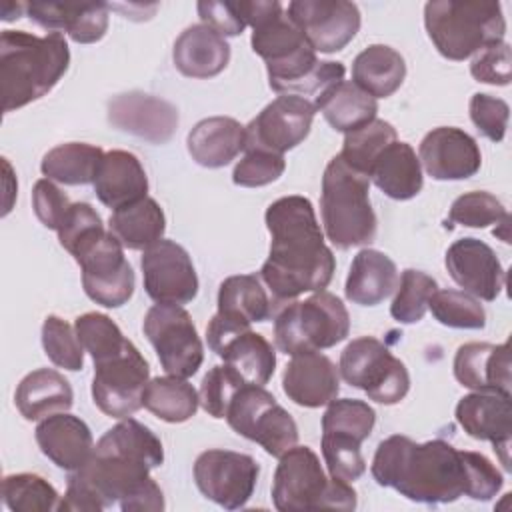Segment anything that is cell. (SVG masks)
Here are the masks:
<instances>
[{
    "instance_id": "6da1fadb",
    "label": "cell",
    "mask_w": 512,
    "mask_h": 512,
    "mask_svg": "<svg viewBox=\"0 0 512 512\" xmlns=\"http://www.w3.org/2000/svg\"><path fill=\"white\" fill-rule=\"evenodd\" d=\"M162 462L160 438L142 422L122 418L96 442L90 460L70 472L58 510L100 512L118 502L124 512H160L164 494L150 470Z\"/></svg>"
},
{
    "instance_id": "7a4b0ae2",
    "label": "cell",
    "mask_w": 512,
    "mask_h": 512,
    "mask_svg": "<svg viewBox=\"0 0 512 512\" xmlns=\"http://www.w3.org/2000/svg\"><path fill=\"white\" fill-rule=\"evenodd\" d=\"M264 220L270 232V254L260 276L274 302L324 290L334 276L336 260L324 244L312 202L298 194L282 196L266 208Z\"/></svg>"
},
{
    "instance_id": "3957f363",
    "label": "cell",
    "mask_w": 512,
    "mask_h": 512,
    "mask_svg": "<svg viewBox=\"0 0 512 512\" xmlns=\"http://www.w3.org/2000/svg\"><path fill=\"white\" fill-rule=\"evenodd\" d=\"M242 10L246 24L252 28V50L266 62L272 90L316 100L344 80V64L318 60L316 50L280 2H242Z\"/></svg>"
},
{
    "instance_id": "277c9868",
    "label": "cell",
    "mask_w": 512,
    "mask_h": 512,
    "mask_svg": "<svg viewBox=\"0 0 512 512\" xmlns=\"http://www.w3.org/2000/svg\"><path fill=\"white\" fill-rule=\"evenodd\" d=\"M372 478L420 504H448L468 494V466L464 450L446 440L414 442L394 434L374 452Z\"/></svg>"
},
{
    "instance_id": "5b68a950",
    "label": "cell",
    "mask_w": 512,
    "mask_h": 512,
    "mask_svg": "<svg viewBox=\"0 0 512 512\" xmlns=\"http://www.w3.org/2000/svg\"><path fill=\"white\" fill-rule=\"evenodd\" d=\"M68 42L60 32L36 36L24 30L0 34V84L4 112L46 96L66 74Z\"/></svg>"
},
{
    "instance_id": "8992f818",
    "label": "cell",
    "mask_w": 512,
    "mask_h": 512,
    "mask_svg": "<svg viewBox=\"0 0 512 512\" xmlns=\"http://www.w3.org/2000/svg\"><path fill=\"white\" fill-rule=\"evenodd\" d=\"M320 214L324 234L336 248L374 242L378 222L370 204V178L334 156L322 176Z\"/></svg>"
},
{
    "instance_id": "52a82bcc",
    "label": "cell",
    "mask_w": 512,
    "mask_h": 512,
    "mask_svg": "<svg viewBox=\"0 0 512 512\" xmlns=\"http://www.w3.org/2000/svg\"><path fill=\"white\" fill-rule=\"evenodd\" d=\"M424 26L436 50L456 62L502 42L506 32L500 2L432 0L424 6Z\"/></svg>"
},
{
    "instance_id": "ba28073f",
    "label": "cell",
    "mask_w": 512,
    "mask_h": 512,
    "mask_svg": "<svg viewBox=\"0 0 512 512\" xmlns=\"http://www.w3.org/2000/svg\"><path fill=\"white\" fill-rule=\"evenodd\" d=\"M272 500L280 512L356 508V492L350 482L328 478L320 458L308 446H292L280 456L272 482Z\"/></svg>"
},
{
    "instance_id": "9c48e42d",
    "label": "cell",
    "mask_w": 512,
    "mask_h": 512,
    "mask_svg": "<svg viewBox=\"0 0 512 512\" xmlns=\"http://www.w3.org/2000/svg\"><path fill=\"white\" fill-rule=\"evenodd\" d=\"M350 314L344 302L318 290L306 300H290L274 320V342L284 354L324 350L346 340Z\"/></svg>"
},
{
    "instance_id": "30bf717a",
    "label": "cell",
    "mask_w": 512,
    "mask_h": 512,
    "mask_svg": "<svg viewBox=\"0 0 512 512\" xmlns=\"http://www.w3.org/2000/svg\"><path fill=\"white\" fill-rule=\"evenodd\" d=\"M376 424L374 408L358 398L332 400L322 416V456L330 476L354 482L366 472L362 442Z\"/></svg>"
},
{
    "instance_id": "8fae6325",
    "label": "cell",
    "mask_w": 512,
    "mask_h": 512,
    "mask_svg": "<svg viewBox=\"0 0 512 512\" xmlns=\"http://www.w3.org/2000/svg\"><path fill=\"white\" fill-rule=\"evenodd\" d=\"M338 370L350 386L364 390L370 400L384 406L398 404L410 390L404 362L374 336L352 340L340 354Z\"/></svg>"
},
{
    "instance_id": "7c38bea8",
    "label": "cell",
    "mask_w": 512,
    "mask_h": 512,
    "mask_svg": "<svg viewBox=\"0 0 512 512\" xmlns=\"http://www.w3.org/2000/svg\"><path fill=\"white\" fill-rule=\"evenodd\" d=\"M226 422L236 434L260 444L274 458L298 442L294 418L264 386L244 384L226 410Z\"/></svg>"
},
{
    "instance_id": "4fadbf2b",
    "label": "cell",
    "mask_w": 512,
    "mask_h": 512,
    "mask_svg": "<svg viewBox=\"0 0 512 512\" xmlns=\"http://www.w3.org/2000/svg\"><path fill=\"white\" fill-rule=\"evenodd\" d=\"M148 380L150 366L128 340L120 350L94 360V404L110 418H130L144 406L142 396Z\"/></svg>"
},
{
    "instance_id": "5bb4252c",
    "label": "cell",
    "mask_w": 512,
    "mask_h": 512,
    "mask_svg": "<svg viewBox=\"0 0 512 512\" xmlns=\"http://www.w3.org/2000/svg\"><path fill=\"white\" fill-rule=\"evenodd\" d=\"M144 334L166 374L190 378L204 360V346L190 314L176 304H154L144 316Z\"/></svg>"
},
{
    "instance_id": "9a60e30c",
    "label": "cell",
    "mask_w": 512,
    "mask_h": 512,
    "mask_svg": "<svg viewBox=\"0 0 512 512\" xmlns=\"http://www.w3.org/2000/svg\"><path fill=\"white\" fill-rule=\"evenodd\" d=\"M122 248L120 240L106 230L74 254L82 268L86 296L104 308H120L134 294V270Z\"/></svg>"
},
{
    "instance_id": "2e32d148",
    "label": "cell",
    "mask_w": 512,
    "mask_h": 512,
    "mask_svg": "<svg viewBox=\"0 0 512 512\" xmlns=\"http://www.w3.org/2000/svg\"><path fill=\"white\" fill-rule=\"evenodd\" d=\"M260 468L248 454L234 450H206L194 462L198 490L226 510L244 508L252 498Z\"/></svg>"
},
{
    "instance_id": "e0dca14e",
    "label": "cell",
    "mask_w": 512,
    "mask_h": 512,
    "mask_svg": "<svg viewBox=\"0 0 512 512\" xmlns=\"http://www.w3.org/2000/svg\"><path fill=\"white\" fill-rule=\"evenodd\" d=\"M316 108L308 98L282 94L246 126L244 150H268L284 154L296 148L312 128Z\"/></svg>"
},
{
    "instance_id": "ac0fdd59",
    "label": "cell",
    "mask_w": 512,
    "mask_h": 512,
    "mask_svg": "<svg viewBox=\"0 0 512 512\" xmlns=\"http://www.w3.org/2000/svg\"><path fill=\"white\" fill-rule=\"evenodd\" d=\"M142 278L146 294L158 304H188L198 294V276L190 254L174 240H158L144 250Z\"/></svg>"
},
{
    "instance_id": "d6986e66",
    "label": "cell",
    "mask_w": 512,
    "mask_h": 512,
    "mask_svg": "<svg viewBox=\"0 0 512 512\" xmlns=\"http://www.w3.org/2000/svg\"><path fill=\"white\" fill-rule=\"evenodd\" d=\"M286 14L316 52L332 54L348 46L360 30V10L346 0H294Z\"/></svg>"
},
{
    "instance_id": "ffe728a7",
    "label": "cell",
    "mask_w": 512,
    "mask_h": 512,
    "mask_svg": "<svg viewBox=\"0 0 512 512\" xmlns=\"http://www.w3.org/2000/svg\"><path fill=\"white\" fill-rule=\"evenodd\" d=\"M450 278L470 296L492 302L506 284V272L496 252L478 238L452 242L444 256Z\"/></svg>"
},
{
    "instance_id": "44dd1931",
    "label": "cell",
    "mask_w": 512,
    "mask_h": 512,
    "mask_svg": "<svg viewBox=\"0 0 512 512\" xmlns=\"http://www.w3.org/2000/svg\"><path fill=\"white\" fill-rule=\"evenodd\" d=\"M456 422L474 440H486L510 470L512 402L510 394L472 392L456 404Z\"/></svg>"
},
{
    "instance_id": "7402d4cb",
    "label": "cell",
    "mask_w": 512,
    "mask_h": 512,
    "mask_svg": "<svg viewBox=\"0 0 512 512\" xmlns=\"http://www.w3.org/2000/svg\"><path fill=\"white\" fill-rule=\"evenodd\" d=\"M108 122L152 144L168 142L178 126L174 104L144 92L118 94L108 102Z\"/></svg>"
},
{
    "instance_id": "603a6c76",
    "label": "cell",
    "mask_w": 512,
    "mask_h": 512,
    "mask_svg": "<svg viewBox=\"0 0 512 512\" xmlns=\"http://www.w3.org/2000/svg\"><path fill=\"white\" fill-rule=\"evenodd\" d=\"M418 160L434 180H466L482 166L476 140L454 126L430 130L420 142Z\"/></svg>"
},
{
    "instance_id": "cb8c5ba5",
    "label": "cell",
    "mask_w": 512,
    "mask_h": 512,
    "mask_svg": "<svg viewBox=\"0 0 512 512\" xmlns=\"http://www.w3.org/2000/svg\"><path fill=\"white\" fill-rule=\"evenodd\" d=\"M284 394L298 406L320 408L336 400L340 374L334 362L318 350L294 354L282 374Z\"/></svg>"
},
{
    "instance_id": "d4e9b609",
    "label": "cell",
    "mask_w": 512,
    "mask_h": 512,
    "mask_svg": "<svg viewBox=\"0 0 512 512\" xmlns=\"http://www.w3.org/2000/svg\"><path fill=\"white\" fill-rule=\"evenodd\" d=\"M454 376L474 392L512 394L510 344H462L454 356Z\"/></svg>"
},
{
    "instance_id": "484cf974",
    "label": "cell",
    "mask_w": 512,
    "mask_h": 512,
    "mask_svg": "<svg viewBox=\"0 0 512 512\" xmlns=\"http://www.w3.org/2000/svg\"><path fill=\"white\" fill-rule=\"evenodd\" d=\"M34 436L40 452L66 472L80 470L94 452V438L88 424L68 412L40 420Z\"/></svg>"
},
{
    "instance_id": "4316f807",
    "label": "cell",
    "mask_w": 512,
    "mask_h": 512,
    "mask_svg": "<svg viewBox=\"0 0 512 512\" xmlns=\"http://www.w3.org/2000/svg\"><path fill=\"white\" fill-rule=\"evenodd\" d=\"M26 14L32 22L52 32L64 30L78 44H92L108 30V4L72 2H28Z\"/></svg>"
},
{
    "instance_id": "83f0119b",
    "label": "cell",
    "mask_w": 512,
    "mask_h": 512,
    "mask_svg": "<svg viewBox=\"0 0 512 512\" xmlns=\"http://www.w3.org/2000/svg\"><path fill=\"white\" fill-rule=\"evenodd\" d=\"M94 192L112 212L146 198L148 176L142 162L128 150L106 152L94 178Z\"/></svg>"
},
{
    "instance_id": "f1b7e54d",
    "label": "cell",
    "mask_w": 512,
    "mask_h": 512,
    "mask_svg": "<svg viewBox=\"0 0 512 512\" xmlns=\"http://www.w3.org/2000/svg\"><path fill=\"white\" fill-rule=\"evenodd\" d=\"M172 60L178 72L188 78H212L228 66L230 46L210 26L194 24L176 38Z\"/></svg>"
},
{
    "instance_id": "f546056e",
    "label": "cell",
    "mask_w": 512,
    "mask_h": 512,
    "mask_svg": "<svg viewBox=\"0 0 512 512\" xmlns=\"http://www.w3.org/2000/svg\"><path fill=\"white\" fill-rule=\"evenodd\" d=\"M188 154L204 168L230 164L246 146V126L230 116L200 120L186 138Z\"/></svg>"
},
{
    "instance_id": "4dcf8cb0",
    "label": "cell",
    "mask_w": 512,
    "mask_h": 512,
    "mask_svg": "<svg viewBox=\"0 0 512 512\" xmlns=\"http://www.w3.org/2000/svg\"><path fill=\"white\" fill-rule=\"evenodd\" d=\"M398 286V268L390 256L380 250H360L348 270L344 294L352 304L376 306L384 302Z\"/></svg>"
},
{
    "instance_id": "1f68e13d",
    "label": "cell",
    "mask_w": 512,
    "mask_h": 512,
    "mask_svg": "<svg viewBox=\"0 0 512 512\" xmlns=\"http://www.w3.org/2000/svg\"><path fill=\"white\" fill-rule=\"evenodd\" d=\"M18 412L26 420H44L58 412H68L74 402L70 382L56 370L38 368L26 374L14 394Z\"/></svg>"
},
{
    "instance_id": "d6a6232c",
    "label": "cell",
    "mask_w": 512,
    "mask_h": 512,
    "mask_svg": "<svg viewBox=\"0 0 512 512\" xmlns=\"http://www.w3.org/2000/svg\"><path fill=\"white\" fill-rule=\"evenodd\" d=\"M368 178L392 200H410L424 186L422 164L414 148L398 140L380 152Z\"/></svg>"
},
{
    "instance_id": "836d02e7",
    "label": "cell",
    "mask_w": 512,
    "mask_h": 512,
    "mask_svg": "<svg viewBox=\"0 0 512 512\" xmlns=\"http://www.w3.org/2000/svg\"><path fill=\"white\" fill-rule=\"evenodd\" d=\"M406 78V62L386 44H370L352 64V82L372 98L392 96Z\"/></svg>"
},
{
    "instance_id": "e575fe53",
    "label": "cell",
    "mask_w": 512,
    "mask_h": 512,
    "mask_svg": "<svg viewBox=\"0 0 512 512\" xmlns=\"http://www.w3.org/2000/svg\"><path fill=\"white\" fill-rule=\"evenodd\" d=\"M314 108L320 110L326 122L338 132H352L376 118L378 102L368 92L350 80H342L316 98Z\"/></svg>"
},
{
    "instance_id": "d590c367",
    "label": "cell",
    "mask_w": 512,
    "mask_h": 512,
    "mask_svg": "<svg viewBox=\"0 0 512 512\" xmlns=\"http://www.w3.org/2000/svg\"><path fill=\"white\" fill-rule=\"evenodd\" d=\"M274 306L256 274H236L226 278L218 290V316L248 326L270 318Z\"/></svg>"
},
{
    "instance_id": "8d00e7d4",
    "label": "cell",
    "mask_w": 512,
    "mask_h": 512,
    "mask_svg": "<svg viewBox=\"0 0 512 512\" xmlns=\"http://www.w3.org/2000/svg\"><path fill=\"white\" fill-rule=\"evenodd\" d=\"M108 230L124 248L146 250L162 240L166 216L154 198H142L130 206L114 210L108 220Z\"/></svg>"
},
{
    "instance_id": "74e56055",
    "label": "cell",
    "mask_w": 512,
    "mask_h": 512,
    "mask_svg": "<svg viewBox=\"0 0 512 512\" xmlns=\"http://www.w3.org/2000/svg\"><path fill=\"white\" fill-rule=\"evenodd\" d=\"M104 150L86 142H66L48 150L42 158L40 170L48 180L66 186L94 184Z\"/></svg>"
},
{
    "instance_id": "f35d334b",
    "label": "cell",
    "mask_w": 512,
    "mask_h": 512,
    "mask_svg": "<svg viewBox=\"0 0 512 512\" xmlns=\"http://www.w3.org/2000/svg\"><path fill=\"white\" fill-rule=\"evenodd\" d=\"M216 354L232 366L244 382L264 386L276 368V352L272 344L258 332L246 330L224 342Z\"/></svg>"
},
{
    "instance_id": "ab89813d",
    "label": "cell",
    "mask_w": 512,
    "mask_h": 512,
    "mask_svg": "<svg viewBox=\"0 0 512 512\" xmlns=\"http://www.w3.org/2000/svg\"><path fill=\"white\" fill-rule=\"evenodd\" d=\"M142 402L144 408H148L160 420L180 424L196 414L200 406V396L196 388L186 382V378L168 374L148 380Z\"/></svg>"
},
{
    "instance_id": "60d3db41",
    "label": "cell",
    "mask_w": 512,
    "mask_h": 512,
    "mask_svg": "<svg viewBox=\"0 0 512 512\" xmlns=\"http://www.w3.org/2000/svg\"><path fill=\"white\" fill-rule=\"evenodd\" d=\"M396 142V130L390 122L374 118L372 122L348 132L344 136L342 152L338 154L350 168L368 176L380 152Z\"/></svg>"
},
{
    "instance_id": "b9f144b4",
    "label": "cell",
    "mask_w": 512,
    "mask_h": 512,
    "mask_svg": "<svg viewBox=\"0 0 512 512\" xmlns=\"http://www.w3.org/2000/svg\"><path fill=\"white\" fill-rule=\"evenodd\" d=\"M2 498L12 512H50L58 510L56 488L38 474H8L2 480Z\"/></svg>"
},
{
    "instance_id": "7bdbcfd3",
    "label": "cell",
    "mask_w": 512,
    "mask_h": 512,
    "mask_svg": "<svg viewBox=\"0 0 512 512\" xmlns=\"http://www.w3.org/2000/svg\"><path fill=\"white\" fill-rule=\"evenodd\" d=\"M438 284L432 276L422 270L408 268L400 276L398 292L390 304V314L400 324H416L424 318L432 294Z\"/></svg>"
},
{
    "instance_id": "ee69618b",
    "label": "cell",
    "mask_w": 512,
    "mask_h": 512,
    "mask_svg": "<svg viewBox=\"0 0 512 512\" xmlns=\"http://www.w3.org/2000/svg\"><path fill=\"white\" fill-rule=\"evenodd\" d=\"M432 316L448 328L480 330L486 326L482 304L464 290H436L428 302Z\"/></svg>"
},
{
    "instance_id": "f6af8a7d",
    "label": "cell",
    "mask_w": 512,
    "mask_h": 512,
    "mask_svg": "<svg viewBox=\"0 0 512 512\" xmlns=\"http://www.w3.org/2000/svg\"><path fill=\"white\" fill-rule=\"evenodd\" d=\"M42 348L50 362L58 368L78 372L84 366V348L76 336V330H72V326L56 314L44 318Z\"/></svg>"
},
{
    "instance_id": "bcb514c9",
    "label": "cell",
    "mask_w": 512,
    "mask_h": 512,
    "mask_svg": "<svg viewBox=\"0 0 512 512\" xmlns=\"http://www.w3.org/2000/svg\"><path fill=\"white\" fill-rule=\"evenodd\" d=\"M74 330L82 348L92 356V360H100L120 350L128 342L118 324L100 312H86L78 316Z\"/></svg>"
},
{
    "instance_id": "7dc6e473",
    "label": "cell",
    "mask_w": 512,
    "mask_h": 512,
    "mask_svg": "<svg viewBox=\"0 0 512 512\" xmlns=\"http://www.w3.org/2000/svg\"><path fill=\"white\" fill-rule=\"evenodd\" d=\"M508 216L504 204L490 192L474 190L458 196L448 212L450 224H460L468 228H486L498 224Z\"/></svg>"
},
{
    "instance_id": "c3c4849f",
    "label": "cell",
    "mask_w": 512,
    "mask_h": 512,
    "mask_svg": "<svg viewBox=\"0 0 512 512\" xmlns=\"http://www.w3.org/2000/svg\"><path fill=\"white\" fill-rule=\"evenodd\" d=\"M58 232L60 246L72 256L90 240L106 232L100 214L88 202H72Z\"/></svg>"
},
{
    "instance_id": "681fc988",
    "label": "cell",
    "mask_w": 512,
    "mask_h": 512,
    "mask_svg": "<svg viewBox=\"0 0 512 512\" xmlns=\"http://www.w3.org/2000/svg\"><path fill=\"white\" fill-rule=\"evenodd\" d=\"M248 382L242 380V376L224 362V366H214L208 370V374L202 378L200 386V404L212 418H226V410L234 398V394Z\"/></svg>"
},
{
    "instance_id": "f907efd6",
    "label": "cell",
    "mask_w": 512,
    "mask_h": 512,
    "mask_svg": "<svg viewBox=\"0 0 512 512\" xmlns=\"http://www.w3.org/2000/svg\"><path fill=\"white\" fill-rule=\"evenodd\" d=\"M286 168L284 154L268 150H246L244 158L234 166L232 182L244 188H260L276 182Z\"/></svg>"
},
{
    "instance_id": "816d5d0a",
    "label": "cell",
    "mask_w": 512,
    "mask_h": 512,
    "mask_svg": "<svg viewBox=\"0 0 512 512\" xmlns=\"http://www.w3.org/2000/svg\"><path fill=\"white\" fill-rule=\"evenodd\" d=\"M510 108L502 98L478 92L470 98V120L492 142H502L508 128Z\"/></svg>"
},
{
    "instance_id": "f5cc1de1",
    "label": "cell",
    "mask_w": 512,
    "mask_h": 512,
    "mask_svg": "<svg viewBox=\"0 0 512 512\" xmlns=\"http://www.w3.org/2000/svg\"><path fill=\"white\" fill-rule=\"evenodd\" d=\"M466 456V466H468V498L488 502L494 498L502 486H504V476L502 472L480 452L464 450Z\"/></svg>"
},
{
    "instance_id": "db71d44e",
    "label": "cell",
    "mask_w": 512,
    "mask_h": 512,
    "mask_svg": "<svg viewBox=\"0 0 512 512\" xmlns=\"http://www.w3.org/2000/svg\"><path fill=\"white\" fill-rule=\"evenodd\" d=\"M510 66V46L502 40L480 50V54L470 64V74L478 82L506 86L510 82Z\"/></svg>"
},
{
    "instance_id": "11a10c76",
    "label": "cell",
    "mask_w": 512,
    "mask_h": 512,
    "mask_svg": "<svg viewBox=\"0 0 512 512\" xmlns=\"http://www.w3.org/2000/svg\"><path fill=\"white\" fill-rule=\"evenodd\" d=\"M68 196L48 178H42L34 184L32 190V208L36 218L50 230H58L68 208H70Z\"/></svg>"
},
{
    "instance_id": "9f6ffc18",
    "label": "cell",
    "mask_w": 512,
    "mask_h": 512,
    "mask_svg": "<svg viewBox=\"0 0 512 512\" xmlns=\"http://www.w3.org/2000/svg\"><path fill=\"white\" fill-rule=\"evenodd\" d=\"M198 16L202 24L216 30L220 36H238L244 32L246 18L242 10V2H214L202 0L198 2Z\"/></svg>"
},
{
    "instance_id": "6f0895ef",
    "label": "cell",
    "mask_w": 512,
    "mask_h": 512,
    "mask_svg": "<svg viewBox=\"0 0 512 512\" xmlns=\"http://www.w3.org/2000/svg\"><path fill=\"white\" fill-rule=\"evenodd\" d=\"M2 166H4V188H6V200H4V216L12 210V198L16 196V188H12L10 186V182L14 180V174H12V166H10V162L6 160V158H2Z\"/></svg>"
},
{
    "instance_id": "680465c9",
    "label": "cell",
    "mask_w": 512,
    "mask_h": 512,
    "mask_svg": "<svg viewBox=\"0 0 512 512\" xmlns=\"http://www.w3.org/2000/svg\"><path fill=\"white\" fill-rule=\"evenodd\" d=\"M508 228H510V216H506L504 220H500L494 228V236L502 238L506 244H510V234H508Z\"/></svg>"
}]
</instances>
